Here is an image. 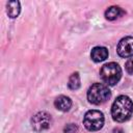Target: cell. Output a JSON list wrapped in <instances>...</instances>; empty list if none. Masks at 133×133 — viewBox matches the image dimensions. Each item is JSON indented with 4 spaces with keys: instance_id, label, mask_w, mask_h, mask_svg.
<instances>
[{
    "instance_id": "obj_1",
    "label": "cell",
    "mask_w": 133,
    "mask_h": 133,
    "mask_svg": "<svg viewBox=\"0 0 133 133\" xmlns=\"http://www.w3.org/2000/svg\"><path fill=\"white\" fill-rule=\"evenodd\" d=\"M133 113V102L128 96H119L111 107V115L115 122L123 123L130 118Z\"/></svg>"
},
{
    "instance_id": "obj_2",
    "label": "cell",
    "mask_w": 133,
    "mask_h": 133,
    "mask_svg": "<svg viewBox=\"0 0 133 133\" xmlns=\"http://www.w3.org/2000/svg\"><path fill=\"white\" fill-rule=\"evenodd\" d=\"M111 96V92L103 83H95L92 84L87 91V100L89 103L95 105H100L105 103Z\"/></svg>"
},
{
    "instance_id": "obj_3",
    "label": "cell",
    "mask_w": 133,
    "mask_h": 133,
    "mask_svg": "<svg viewBox=\"0 0 133 133\" xmlns=\"http://www.w3.org/2000/svg\"><path fill=\"white\" fill-rule=\"evenodd\" d=\"M100 76L107 85H115L122 77L121 66L115 62L105 63L100 70Z\"/></svg>"
},
{
    "instance_id": "obj_4",
    "label": "cell",
    "mask_w": 133,
    "mask_h": 133,
    "mask_svg": "<svg viewBox=\"0 0 133 133\" xmlns=\"http://www.w3.org/2000/svg\"><path fill=\"white\" fill-rule=\"evenodd\" d=\"M83 125L88 131H98L104 125V114L99 110H88L84 115Z\"/></svg>"
},
{
    "instance_id": "obj_5",
    "label": "cell",
    "mask_w": 133,
    "mask_h": 133,
    "mask_svg": "<svg viewBox=\"0 0 133 133\" xmlns=\"http://www.w3.org/2000/svg\"><path fill=\"white\" fill-rule=\"evenodd\" d=\"M51 124H52V117L46 111L37 112L31 118V126L33 130L36 132H42L44 130H47L51 126Z\"/></svg>"
},
{
    "instance_id": "obj_6",
    "label": "cell",
    "mask_w": 133,
    "mask_h": 133,
    "mask_svg": "<svg viewBox=\"0 0 133 133\" xmlns=\"http://www.w3.org/2000/svg\"><path fill=\"white\" fill-rule=\"evenodd\" d=\"M117 54L121 57H131L133 56V36H126L122 38L116 48Z\"/></svg>"
},
{
    "instance_id": "obj_7",
    "label": "cell",
    "mask_w": 133,
    "mask_h": 133,
    "mask_svg": "<svg viewBox=\"0 0 133 133\" xmlns=\"http://www.w3.org/2000/svg\"><path fill=\"white\" fill-rule=\"evenodd\" d=\"M54 105L58 110L65 112L69 111L70 108L72 107V100L66 96H59L55 99Z\"/></svg>"
},
{
    "instance_id": "obj_8",
    "label": "cell",
    "mask_w": 133,
    "mask_h": 133,
    "mask_svg": "<svg viewBox=\"0 0 133 133\" xmlns=\"http://www.w3.org/2000/svg\"><path fill=\"white\" fill-rule=\"evenodd\" d=\"M90 57L95 62H101L108 57V50L105 47H95L91 50Z\"/></svg>"
},
{
    "instance_id": "obj_9",
    "label": "cell",
    "mask_w": 133,
    "mask_h": 133,
    "mask_svg": "<svg viewBox=\"0 0 133 133\" xmlns=\"http://www.w3.org/2000/svg\"><path fill=\"white\" fill-rule=\"evenodd\" d=\"M123 15H125V11L118 6H110L105 11V18L109 21L116 20L119 17H122Z\"/></svg>"
},
{
    "instance_id": "obj_10",
    "label": "cell",
    "mask_w": 133,
    "mask_h": 133,
    "mask_svg": "<svg viewBox=\"0 0 133 133\" xmlns=\"http://www.w3.org/2000/svg\"><path fill=\"white\" fill-rule=\"evenodd\" d=\"M20 11H21V6H20L19 1H9V2H7L6 12H7L9 18H11V19L17 18L19 16Z\"/></svg>"
},
{
    "instance_id": "obj_11",
    "label": "cell",
    "mask_w": 133,
    "mask_h": 133,
    "mask_svg": "<svg viewBox=\"0 0 133 133\" xmlns=\"http://www.w3.org/2000/svg\"><path fill=\"white\" fill-rule=\"evenodd\" d=\"M68 86L72 90H76V89H78L80 87V76H79L78 72H75L70 76L69 82H68Z\"/></svg>"
},
{
    "instance_id": "obj_12",
    "label": "cell",
    "mask_w": 133,
    "mask_h": 133,
    "mask_svg": "<svg viewBox=\"0 0 133 133\" xmlns=\"http://www.w3.org/2000/svg\"><path fill=\"white\" fill-rule=\"evenodd\" d=\"M77 130H78V128H77V126L75 124H69V125H66L64 127L63 132L64 133H76Z\"/></svg>"
},
{
    "instance_id": "obj_13",
    "label": "cell",
    "mask_w": 133,
    "mask_h": 133,
    "mask_svg": "<svg viewBox=\"0 0 133 133\" xmlns=\"http://www.w3.org/2000/svg\"><path fill=\"white\" fill-rule=\"evenodd\" d=\"M125 69L127 71L128 74L130 75H133V58H130L126 61L125 63Z\"/></svg>"
},
{
    "instance_id": "obj_14",
    "label": "cell",
    "mask_w": 133,
    "mask_h": 133,
    "mask_svg": "<svg viewBox=\"0 0 133 133\" xmlns=\"http://www.w3.org/2000/svg\"><path fill=\"white\" fill-rule=\"evenodd\" d=\"M112 133H124V131L122 128H114Z\"/></svg>"
}]
</instances>
